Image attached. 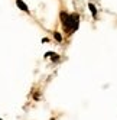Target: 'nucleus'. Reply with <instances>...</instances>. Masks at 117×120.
Masks as SVG:
<instances>
[{
  "instance_id": "nucleus-1",
  "label": "nucleus",
  "mask_w": 117,
  "mask_h": 120,
  "mask_svg": "<svg viewBox=\"0 0 117 120\" xmlns=\"http://www.w3.org/2000/svg\"><path fill=\"white\" fill-rule=\"evenodd\" d=\"M69 25H71V33L78 29V26H80V15L78 13L69 15Z\"/></svg>"
},
{
  "instance_id": "nucleus-2",
  "label": "nucleus",
  "mask_w": 117,
  "mask_h": 120,
  "mask_svg": "<svg viewBox=\"0 0 117 120\" xmlns=\"http://www.w3.org/2000/svg\"><path fill=\"white\" fill-rule=\"evenodd\" d=\"M61 20H62V25H64V28L65 30L71 33V25H69V13H66V12H61Z\"/></svg>"
},
{
  "instance_id": "nucleus-3",
  "label": "nucleus",
  "mask_w": 117,
  "mask_h": 120,
  "mask_svg": "<svg viewBox=\"0 0 117 120\" xmlns=\"http://www.w3.org/2000/svg\"><path fill=\"white\" fill-rule=\"evenodd\" d=\"M16 6L19 7L20 10H23V12H26V13H29V7H28V4L23 2V0H16Z\"/></svg>"
},
{
  "instance_id": "nucleus-4",
  "label": "nucleus",
  "mask_w": 117,
  "mask_h": 120,
  "mask_svg": "<svg viewBox=\"0 0 117 120\" xmlns=\"http://www.w3.org/2000/svg\"><path fill=\"white\" fill-rule=\"evenodd\" d=\"M45 58H52V61H59V55L55 54V52H46L45 54Z\"/></svg>"
},
{
  "instance_id": "nucleus-5",
  "label": "nucleus",
  "mask_w": 117,
  "mask_h": 120,
  "mask_svg": "<svg viewBox=\"0 0 117 120\" xmlns=\"http://www.w3.org/2000/svg\"><path fill=\"white\" fill-rule=\"evenodd\" d=\"M88 9L91 10V13H93V16H94V18H97V7H95L93 3H88Z\"/></svg>"
},
{
  "instance_id": "nucleus-6",
  "label": "nucleus",
  "mask_w": 117,
  "mask_h": 120,
  "mask_svg": "<svg viewBox=\"0 0 117 120\" xmlns=\"http://www.w3.org/2000/svg\"><path fill=\"white\" fill-rule=\"evenodd\" d=\"M54 38H55L58 42H62V35H61L59 32H54Z\"/></svg>"
},
{
  "instance_id": "nucleus-7",
  "label": "nucleus",
  "mask_w": 117,
  "mask_h": 120,
  "mask_svg": "<svg viewBox=\"0 0 117 120\" xmlns=\"http://www.w3.org/2000/svg\"><path fill=\"white\" fill-rule=\"evenodd\" d=\"M51 120H55V119H51Z\"/></svg>"
},
{
  "instance_id": "nucleus-8",
  "label": "nucleus",
  "mask_w": 117,
  "mask_h": 120,
  "mask_svg": "<svg viewBox=\"0 0 117 120\" xmlns=\"http://www.w3.org/2000/svg\"><path fill=\"white\" fill-rule=\"evenodd\" d=\"M0 120H2V119H0Z\"/></svg>"
}]
</instances>
